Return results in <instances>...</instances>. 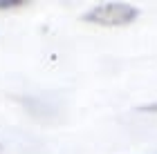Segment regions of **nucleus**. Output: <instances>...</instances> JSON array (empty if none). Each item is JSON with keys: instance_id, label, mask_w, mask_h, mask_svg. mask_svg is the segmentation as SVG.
Listing matches in <instances>:
<instances>
[{"instance_id": "nucleus-2", "label": "nucleus", "mask_w": 157, "mask_h": 154, "mask_svg": "<svg viewBox=\"0 0 157 154\" xmlns=\"http://www.w3.org/2000/svg\"><path fill=\"white\" fill-rule=\"evenodd\" d=\"M27 0H0V11H9V9H20L25 7Z\"/></svg>"}, {"instance_id": "nucleus-1", "label": "nucleus", "mask_w": 157, "mask_h": 154, "mask_svg": "<svg viewBox=\"0 0 157 154\" xmlns=\"http://www.w3.org/2000/svg\"><path fill=\"white\" fill-rule=\"evenodd\" d=\"M139 18V9L128 2H101L83 13L85 23L99 27H126Z\"/></svg>"}, {"instance_id": "nucleus-3", "label": "nucleus", "mask_w": 157, "mask_h": 154, "mask_svg": "<svg viewBox=\"0 0 157 154\" xmlns=\"http://www.w3.org/2000/svg\"><path fill=\"white\" fill-rule=\"evenodd\" d=\"M139 112H151V114H157V103H148V105H141L137 107Z\"/></svg>"}, {"instance_id": "nucleus-4", "label": "nucleus", "mask_w": 157, "mask_h": 154, "mask_svg": "<svg viewBox=\"0 0 157 154\" xmlns=\"http://www.w3.org/2000/svg\"><path fill=\"white\" fill-rule=\"evenodd\" d=\"M0 154H2V145H0Z\"/></svg>"}]
</instances>
